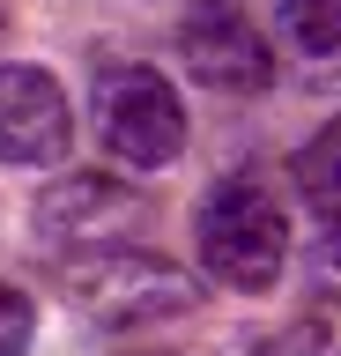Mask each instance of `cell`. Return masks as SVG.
I'll list each match as a JSON object with an SVG mask.
<instances>
[{"label":"cell","mask_w":341,"mask_h":356,"mask_svg":"<svg viewBox=\"0 0 341 356\" xmlns=\"http://www.w3.org/2000/svg\"><path fill=\"white\" fill-rule=\"evenodd\" d=\"M193 245H201L208 282L260 297V289H274V275L290 260V208H282V193L267 178L230 171L208 186L201 216H193Z\"/></svg>","instance_id":"cell-1"},{"label":"cell","mask_w":341,"mask_h":356,"mask_svg":"<svg viewBox=\"0 0 341 356\" xmlns=\"http://www.w3.org/2000/svg\"><path fill=\"white\" fill-rule=\"evenodd\" d=\"M90 119L97 141L126 163V171H163L185 149V104L149 60H104L90 74Z\"/></svg>","instance_id":"cell-2"},{"label":"cell","mask_w":341,"mask_h":356,"mask_svg":"<svg viewBox=\"0 0 341 356\" xmlns=\"http://www.w3.org/2000/svg\"><path fill=\"white\" fill-rule=\"evenodd\" d=\"M67 289H74V305L90 312L97 327H119V334H126V327H156V319H185V312L201 305V282H193L185 267L141 252V245L74 260L67 267Z\"/></svg>","instance_id":"cell-3"},{"label":"cell","mask_w":341,"mask_h":356,"mask_svg":"<svg viewBox=\"0 0 341 356\" xmlns=\"http://www.w3.org/2000/svg\"><path fill=\"white\" fill-rule=\"evenodd\" d=\"M141 222H149V193H134L126 178H60L38 193V230L45 245L74 252V260H90V252H126L141 238Z\"/></svg>","instance_id":"cell-4"},{"label":"cell","mask_w":341,"mask_h":356,"mask_svg":"<svg viewBox=\"0 0 341 356\" xmlns=\"http://www.w3.org/2000/svg\"><path fill=\"white\" fill-rule=\"evenodd\" d=\"M178 60L201 89H223V97H252V89L274 82V44L238 0H193L185 8Z\"/></svg>","instance_id":"cell-5"},{"label":"cell","mask_w":341,"mask_h":356,"mask_svg":"<svg viewBox=\"0 0 341 356\" xmlns=\"http://www.w3.org/2000/svg\"><path fill=\"white\" fill-rule=\"evenodd\" d=\"M67 141H74L67 89L45 67H0V163L45 171V163L67 156Z\"/></svg>","instance_id":"cell-6"},{"label":"cell","mask_w":341,"mask_h":356,"mask_svg":"<svg viewBox=\"0 0 341 356\" xmlns=\"http://www.w3.org/2000/svg\"><path fill=\"white\" fill-rule=\"evenodd\" d=\"M290 178H297V200L319 216V230H334V238H341V119H326V127L297 149Z\"/></svg>","instance_id":"cell-7"},{"label":"cell","mask_w":341,"mask_h":356,"mask_svg":"<svg viewBox=\"0 0 341 356\" xmlns=\"http://www.w3.org/2000/svg\"><path fill=\"white\" fill-rule=\"evenodd\" d=\"M274 15H282L290 44L304 60H319V74L341 89V0H274Z\"/></svg>","instance_id":"cell-8"},{"label":"cell","mask_w":341,"mask_h":356,"mask_svg":"<svg viewBox=\"0 0 341 356\" xmlns=\"http://www.w3.org/2000/svg\"><path fill=\"white\" fill-rule=\"evenodd\" d=\"M30 341H38V305L15 282H0V356H30Z\"/></svg>","instance_id":"cell-9"},{"label":"cell","mask_w":341,"mask_h":356,"mask_svg":"<svg viewBox=\"0 0 341 356\" xmlns=\"http://www.w3.org/2000/svg\"><path fill=\"white\" fill-rule=\"evenodd\" d=\"M312 275H319V282H326V289H341V238H334V230H319V252H312Z\"/></svg>","instance_id":"cell-10"},{"label":"cell","mask_w":341,"mask_h":356,"mask_svg":"<svg viewBox=\"0 0 341 356\" xmlns=\"http://www.w3.org/2000/svg\"><path fill=\"white\" fill-rule=\"evenodd\" d=\"M260 356H319V327H312V319H304V327H290V334H282V341H274V349H267V341H260Z\"/></svg>","instance_id":"cell-11"}]
</instances>
